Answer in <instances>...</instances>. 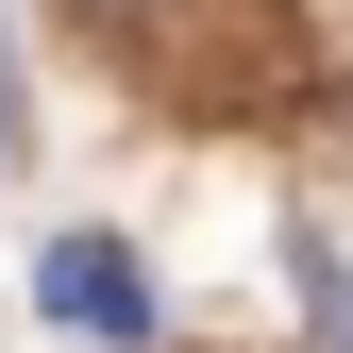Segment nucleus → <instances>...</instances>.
<instances>
[{"label":"nucleus","mask_w":353,"mask_h":353,"mask_svg":"<svg viewBox=\"0 0 353 353\" xmlns=\"http://www.w3.org/2000/svg\"><path fill=\"white\" fill-rule=\"evenodd\" d=\"M34 303H51L68 336H101V353L152 336V286H135V252H118V236H51V252H34Z\"/></svg>","instance_id":"f257e3e1"},{"label":"nucleus","mask_w":353,"mask_h":353,"mask_svg":"<svg viewBox=\"0 0 353 353\" xmlns=\"http://www.w3.org/2000/svg\"><path fill=\"white\" fill-rule=\"evenodd\" d=\"M0 168H17V68H0Z\"/></svg>","instance_id":"f03ea898"}]
</instances>
